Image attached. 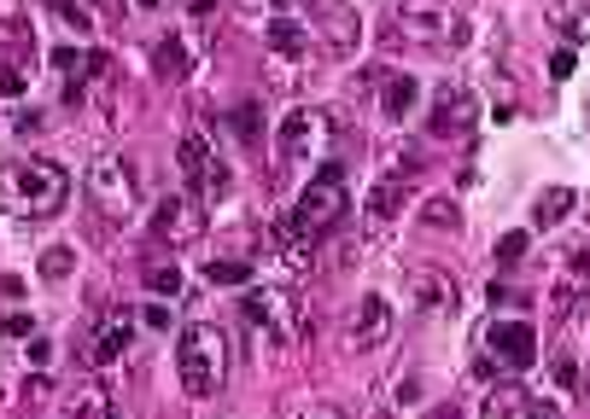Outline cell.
<instances>
[{
  "label": "cell",
  "mask_w": 590,
  "mask_h": 419,
  "mask_svg": "<svg viewBox=\"0 0 590 419\" xmlns=\"http://www.w3.org/2000/svg\"><path fill=\"white\" fill-rule=\"evenodd\" d=\"M71 198V175L65 163L53 158H24L12 170H0V210L7 216H24V222H42V216H59Z\"/></svg>",
  "instance_id": "obj_1"
},
{
  "label": "cell",
  "mask_w": 590,
  "mask_h": 419,
  "mask_svg": "<svg viewBox=\"0 0 590 419\" xmlns=\"http://www.w3.org/2000/svg\"><path fill=\"white\" fill-rule=\"evenodd\" d=\"M176 367H181V385H188V396H217L222 379H229V339L199 321L176 339Z\"/></svg>",
  "instance_id": "obj_2"
},
{
  "label": "cell",
  "mask_w": 590,
  "mask_h": 419,
  "mask_svg": "<svg viewBox=\"0 0 590 419\" xmlns=\"http://www.w3.org/2000/svg\"><path fill=\"white\" fill-rule=\"evenodd\" d=\"M345 210H351V193H345V170H339V163H322L287 216H293L298 234H310V239L322 245V239H328L334 227L345 222Z\"/></svg>",
  "instance_id": "obj_3"
},
{
  "label": "cell",
  "mask_w": 590,
  "mask_h": 419,
  "mask_svg": "<svg viewBox=\"0 0 590 419\" xmlns=\"http://www.w3.org/2000/svg\"><path fill=\"white\" fill-rule=\"evenodd\" d=\"M88 210L106 227H129L140 216V181L124 158H94L88 163Z\"/></svg>",
  "instance_id": "obj_4"
},
{
  "label": "cell",
  "mask_w": 590,
  "mask_h": 419,
  "mask_svg": "<svg viewBox=\"0 0 590 419\" xmlns=\"http://www.w3.org/2000/svg\"><path fill=\"white\" fill-rule=\"evenodd\" d=\"M176 163H181V175H188V193L199 198V204H222L234 193V170L222 163L217 152H211V140L199 135V129H188L181 135V146H176Z\"/></svg>",
  "instance_id": "obj_5"
},
{
  "label": "cell",
  "mask_w": 590,
  "mask_h": 419,
  "mask_svg": "<svg viewBox=\"0 0 590 419\" xmlns=\"http://www.w3.org/2000/svg\"><path fill=\"white\" fill-rule=\"evenodd\" d=\"M403 30L415 41H426V47H456L467 35L456 0H403Z\"/></svg>",
  "instance_id": "obj_6"
},
{
  "label": "cell",
  "mask_w": 590,
  "mask_h": 419,
  "mask_svg": "<svg viewBox=\"0 0 590 419\" xmlns=\"http://www.w3.org/2000/svg\"><path fill=\"white\" fill-rule=\"evenodd\" d=\"M240 314H246V326H257L275 350H287V344L298 339V326H293V303H287V291H281V286H257V291H246Z\"/></svg>",
  "instance_id": "obj_7"
},
{
  "label": "cell",
  "mask_w": 590,
  "mask_h": 419,
  "mask_svg": "<svg viewBox=\"0 0 590 419\" xmlns=\"http://www.w3.org/2000/svg\"><path fill=\"white\" fill-rule=\"evenodd\" d=\"M474 122H480L474 88L444 82V88L433 94V111H426V135H433V140H462V135H474Z\"/></svg>",
  "instance_id": "obj_8"
},
{
  "label": "cell",
  "mask_w": 590,
  "mask_h": 419,
  "mask_svg": "<svg viewBox=\"0 0 590 419\" xmlns=\"http://www.w3.org/2000/svg\"><path fill=\"white\" fill-rule=\"evenodd\" d=\"M129 339H135V314H129L124 303L99 309L94 321H88V339H83V362H88V367H112L117 355L129 350Z\"/></svg>",
  "instance_id": "obj_9"
},
{
  "label": "cell",
  "mask_w": 590,
  "mask_h": 419,
  "mask_svg": "<svg viewBox=\"0 0 590 419\" xmlns=\"http://www.w3.org/2000/svg\"><path fill=\"white\" fill-rule=\"evenodd\" d=\"M485 355H492L497 367H508V373H526L538 362L533 321H492V326H485Z\"/></svg>",
  "instance_id": "obj_10"
},
{
  "label": "cell",
  "mask_w": 590,
  "mask_h": 419,
  "mask_svg": "<svg viewBox=\"0 0 590 419\" xmlns=\"http://www.w3.org/2000/svg\"><path fill=\"white\" fill-rule=\"evenodd\" d=\"M30 24L24 18H7L0 24V94H24L30 82Z\"/></svg>",
  "instance_id": "obj_11"
},
{
  "label": "cell",
  "mask_w": 590,
  "mask_h": 419,
  "mask_svg": "<svg viewBox=\"0 0 590 419\" xmlns=\"http://www.w3.org/2000/svg\"><path fill=\"white\" fill-rule=\"evenodd\" d=\"M275 175L287 181L298 163H310V152H316V111H287L281 117V135H275Z\"/></svg>",
  "instance_id": "obj_12"
},
{
  "label": "cell",
  "mask_w": 590,
  "mask_h": 419,
  "mask_svg": "<svg viewBox=\"0 0 590 419\" xmlns=\"http://www.w3.org/2000/svg\"><path fill=\"white\" fill-rule=\"evenodd\" d=\"M152 234L165 239V245H188V239L206 234V210H199L193 193L188 198H165V204L152 210Z\"/></svg>",
  "instance_id": "obj_13"
},
{
  "label": "cell",
  "mask_w": 590,
  "mask_h": 419,
  "mask_svg": "<svg viewBox=\"0 0 590 419\" xmlns=\"http://www.w3.org/2000/svg\"><path fill=\"white\" fill-rule=\"evenodd\" d=\"M275 262L287 268V275H310L316 268V239L298 234L293 216H275Z\"/></svg>",
  "instance_id": "obj_14"
},
{
  "label": "cell",
  "mask_w": 590,
  "mask_h": 419,
  "mask_svg": "<svg viewBox=\"0 0 590 419\" xmlns=\"http://www.w3.org/2000/svg\"><path fill=\"white\" fill-rule=\"evenodd\" d=\"M386 332H392V303H386L380 291H369V298L357 303V314H351V344L375 350V344H386Z\"/></svg>",
  "instance_id": "obj_15"
},
{
  "label": "cell",
  "mask_w": 590,
  "mask_h": 419,
  "mask_svg": "<svg viewBox=\"0 0 590 419\" xmlns=\"http://www.w3.org/2000/svg\"><path fill=\"white\" fill-rule=\"evenodd\" d=\"M410 286H415V303H421L426 314H456V286L444 280L439 268H415Z\"/></svg>",
  "instance_id": "obj_16"
},
{
  "label": "cell",
  "mask_w": 590,
  "mask_h": 419,
  "mask_svg": "<svg viewBox=\"0 0 590 419\" xmlns=\"http://www.w3.org/2000/svg\"><path fill=\"white\" fill-rule=\"evenodd\" d=\"M415 99H421V82H415L410 71H392V76L380 82V105H386V117H392V122L410 117V111H415Z\"/></svg>",
  "instance_id": "obj_17"
},
{
  "label": "cell",
  "mask_w": 590,
  "mask_h": 419,
  "mask_svg": "<svg viewBox=\"0 0 590 419\" xmlns=\"http://www.w3.org/2000/svg\"><path fill=\"white\" fill-rule=\"evenodd\" d=\"M549 24L561 30L567 47H584L590 41V0H556V7H549Z\"/></svg>",
  "instance_id": "obj_18"
},
{
  "label": "cell",
  "mask_w": 590,
  "mask_h": 419,
  "mask_svg": "<svg viewBox=\"0 0 590 419\" xmlns=\"http://www.w3.org/2000/svg\"><path fill=\"white\" fill-rule=\"evenodd\" d=\"M403 198H410V181H403V175H380L369 186V216L375 222H392L398 210H403Z\"/></svg>",
  "instance_id": "obj_19"
},
{
  "label": "cell",
  "mask_w": 590,
  "mask_h": 419,
  "mask_svg": "<svg viewBox=\"0 0 590 419\" xmlns=\"http://www.w3.org/2000/svg\"><path fill=\"white\" fill-rule=\"evenodd\" d=\"M579 204L573 186H549V193H538V210H533V227L538 234H549V227H561L567 222V210Z\"/></svg>",
  "instance_id": "obj_20"
},
{
  "label": "cell",
  "mask_w": 590,
  "mask_h": 419,
  "mask_svg": "<svg viewBox=\"0 0 590 419\" xmlns=\"http://www.w3.org/2000/svg\"><path fill=\"white\" fill-rule=\"evenodd\" d=\"M152 71L165 76V82H181V76H188V71H193L188 41H181V35H165V41H158V47H152Z\"/></svg>",
  "instance_id": "obj_21"
},
{
  "label": "cell",
  "mask_w": 590,
  "mask_h": 419,
  "mask_svg": "<svg viewBox=\"0 0 590 419\" xmlns=\"http://www.w3.org/2000/svg\"><path fill=\"white\" fill-rule=\"evenodd\" d=\"M270 53H281V58H304V53H310V35H304L293 18H275V24H270Z\"/></svg>",
  "instance_id": "obj_22"
},
{
  "label": "cell",
  "mask_w": 590,
  "mask_h": 419,
  "mask_svg": "<svg viewBox=\"0 0 590 419\" xmlns=\"http://www.w3.org/2000/svg\"><path fill=\"white\" fill-rule=\"evenodd\" d=\"M229 129H234L240 140H246V146H257V140H263V111H257V105L246 99V105H240V111H229Z\"/></svg>",
  "instance_id": "obj_23"
},
{
  "label": "cell",
  "mask_w": 590,
  "mask_h": 419,
  "mask_svg": "<svg viewBox=\"0 0 590 419\" xmlns=\"http://www.w3.org/2000/svg\"><path fill=\"white\" fill-rule=\"evenodd\" d=\"M421 222H426V227H444V234H451V227H462V216H456L451 198H426V204H421Z\"/></svg>",
  "instance_id": "obj_24"
},
{
  "label": "cell",
  "mask_w": 590,
  "mask_h": 419,
  "mask_svg": "<svg viewBox=\"0 0 590 419\" xmlns=\"http://www.w3.org/2000/svg\"><path fill=\"white\" fill-rule=\"evenodd\" d=\"M351 47H357V12L334 7V53H351Z\"/></svg>",
  "instance_id": "obj_25"
},
{
  "label": "cell",
  "mask_w": 590,
  "mask_h": 419,
  "mask_svg": "<svg viewBox=\"0 0 590 419\" xmlns=\"http://www.w3.org/2000/svg\"><path fill=\"white\" fill-rule=\"evenodd\" d=\"M206 280L211 286H252V268L246 262H206Z\"/></svg>",
  "instance_id": "obj_26"
},
{
  "label": "cell",
  "mask_w": 590,
  "mask_h": 419,
  "mask_svg": "<svg viewBox=\"0 0 590 419\" xmlns=\"http://www.w3.org/2000/svg\"><path fill=\"white\" fill-rule=\"evenodd\" d=\"M147 286L158 291V298H176V291H181V268L176 262H152L147 268Z\"/></svg>",
  "instance_id": "obj_27"
},
{
  "label": "cell",
  "mask_w": 590,
  "mask_h": 419,
  "mask_svg": "<svg viewBox=\"0 0 590 419\" xmlns=\"http://www.w3.org/2000/svg\"><path fill=\"white\" fill-rule=\"evenodd\" d=\"M520 385H497L492 390V402H485V413H492V419H508V413H520Z\"/></svg>",
  "instance_id": "obj_28"
},
{
  "label": "cell",
  "mask_w": 590,
  "mask_h": 419,
  "mask_svg": "<svg viewBox=\"0 0 590 419\" xmlns=\"http://www.w3.org/2000/svg\"><path fill=\"white\" fill-rule=\"evenodd\" d=\"M71 268H76V250L71 245H53L48 257H42V280H65Z\"/></svg>",
  "instance_id": "obj_29"
},
{
  "label": "cell",
  "mask_w": 590,
  "mask_h": 419,
  "mask_svg": "<svg viewBox=\"0 0 590 419\" xmlns=\"http://www.w3.org/2000/svg\"><path fill=\"white\" fill-rule=\"evenodd\" d=\"M53 12L65 18L71 30H94V12H88V7H76V0H53Z\"/></svg>",
  "instance_id": "obj_30"
},
{
  "label": "cell",
  "mask_w": 590,
  "mask_h": 419,
  "mask_svg": "<svg viewBox=\"0 0 590 419\" xmlns=\"http://www.w3.org/2000/svg\"><path fill=\"white\" fill-rule=\"evenodd\" d=\"M83 7L99 18V24H124V12H129V0H83Z\"/></svg>",
  "instance_id": "obj_31"
},
{
  "label": "cell",
  "mask_w": 590,
  "mask_h": 419,
  "mask_svg": "<svg viewBox=\"0 0 590 419\" xmlns=\"http://www.w3.org/2000/svg\"><path fill=\"white\" fill-rule=\"evenodd\" d=\"M573 385H579V362L561 350V355H556V390H573Z\"/></svg>",
  "instance_id": "obj_32"
},
{
  "label": "cell",
  "mask_w": 590,
  "mask_h": 419,
  "mask_svg": "<svg viewBox=\"0 0 590 419\" xmlns=\"http://www.w3.org/2000/svg\"><path fill=\"white\" fill-rule=\"evenodd\" d=\"M526 257V234H503L497 239V262H520Z\"/></svg>",
  "instance_id": "obj_33"
},
{
  "label": "cell",
  "mask_w": 590,
  "mask_h": 419,
  "mask_svg": "<svg viewBox=\"0 0 590 419\" xmlns=\"http://www.w3.org/2000/svg\"><path fill=\"white\" fill-rule=\"evenodd\" d=\"M76 419H117V402H112V396H94V402L76 408Z\"/></svg>",
  "instance_id": "obj_34"
},
{
  "label": "cell",
  "mask_w": 590,
  "mask_h": 419,
  "mask_svg": "<svg viewBox=\"0 0 590 419\" xmlns=\"http://www.w3.org/2000/svg\"><path fill=\"white\" fill-rule=\"evenodd\" d=\"M421 419H467V402H462V396H451V402H439V408H426Z\"/></svg>",
  "instance_id": "obj_35"
},
{
  "label": "cell",
  "mask_w": 590,
  "mask_h": 419,
  "mask_svg": "<svg viewBox=\"0 0 590 419\" xmlns=\"http://www.w3.org/2000/svg\"><path fill=\"white\" fill-rule=\"evenodd\" d=\"M0 332H12V339H35V321H30V314H7Z\"/></svg>",
  "instance_id": "obj_36"
},
{
  "label": "cell",
  "mask_w": 590,
  "mask_h": 419,
  "mask_svg": "<svg viewBox=\"0 0 590 419\" xmlns=\"http://www.w3.org/2000/svg\"><path fill=\"white\" fill-rule=\"evenodd\" d=\"M573 71H579V65H573V47H561L556 58H549V76H556V82H567Z\"/></svg>",
  "instance_id": "obj_37"
},
{
  "label": "cell",
  "mask_w": 590,
  "mask_h": 419,
  "mask_svg": "<svg viewBox=\"0 0 590 419\" xmlns=\"http://www.w3.org/2000/svg\"><path fill=\"white\" fill-rule=\"evenodd\" d=\"M474 379H497V362H492V355H485V350L474 355Z\"/></svg>",
  "instance_id": "obj_38"
},
{
  "label": "cell",
  "mask_w": 590,
  "mask_h": 419,
  "mask_svg": "<svg viewBox=\"0 0 590 419\" xmlns=\"http://www.w3.org/2000/svg\"><path fill=\"white\" fill-rule=\"evenodd\" d=\"M304 419H345V408H334V402H322V408H310Z\"/></svg>",
  "instance_id": "obj_39"
},
{
  "label": "cell",
  "mask_w": 590,
  "mask_h": 419,
  "mask_svg": "<svg viewBox=\"0 0 590 419\" xmlns=\"http://www.w3.org/2000/svg\"><path fill=\"white\" fill-rule=\"evenodd\" d=\"M369 419H392V408H375V413H369Z\"/></svg>",
  "instance_id": "obj_40"
},
{
  "label": "cell",
  "mask_w": 590,
  "mask_h": 419,
  "mask_svg": "<svg viewBox=\"0 0 590 419\" xmlns=\"http://www.w3.org/2000/svg\"><path fill=\"white\" fill-rule=\"evenodd\" d=\"M48 7H53V0H48Z\"/></svg>",
  "instance_id": "obj_41"
}]
</instances>
